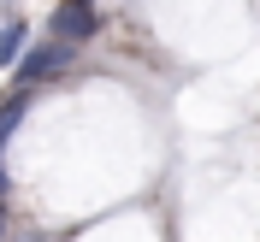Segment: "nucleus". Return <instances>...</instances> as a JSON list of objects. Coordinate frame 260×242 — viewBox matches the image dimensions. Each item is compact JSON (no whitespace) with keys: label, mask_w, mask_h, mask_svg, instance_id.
<instances>
[{"label":"nucleus","mask_w":260,"mask_h":242,"mask_svg":"<svg viewBox=\"0 0 260 242\" xmlns=\"http://www.w3.org/2000/svg\"><path fill=\"white\" fill-rule=\"evenodd\" d=\"M59 71H71V42H59V36L36 42V48H24V53L12 59L18 89H30V83H48V77H59Z\"/></svg>","instance_id":"nucleus-1"},{"label":"nucleus","mask_w":260,"mask_h":242,"mask_svg":"<svg viewBox=\"0 0 260 242\" xmlns=\"http://www.w3.org/2000/svg\"><path fill=\"white\" fill-rule=\"evenodd\" d=\"M101 30V18H95V0H59L48 18V36H59V42H89V36Z\"/></svg>","instance_id":"nucleus-2"},{"label":"nucleus","mask_w":260,"mask_h":242,"mask_svg":"<svg viewBox=\"0 0 260 242\" xmlns=\"http://www.w3.org/2000/svg\"><path fill=\"white\" fill-rule=\"evenodd\" d=\"M24 48H30V24H24V18L0 24V65H6V71H12V59H18Z\"/></svg>","instance_id":"nucleus-3"},{"label":"nucleus","mask_w":260,"mask_h":242,"mask_svg":"<svg viewBox=\"0 0 260 242\" xmlns=\"http://www.w3.org/2000/svg\"><path fill=\"white\" fill-rule=\"evenodd\" d=\"M24 113H30V89H18V95L6 100V107H0V142H6V136H12L18 124H24Z\"/></svg>","instance_id":"nucleus-4"},{"label":"nucleus","mask_w":260,"mask_h":242,"mask_svg":"<svg viewBox=\"0 0 260 242\" xmlns=\"http://www.w3.org/2000/svg\"><path fill=\"white\" fill-rule=\"evenodd\" d=\"M0 242H6V213H0Z\"/></svg>","instance_id":"nucleus-5"},{"label":"nucleus","mask_w":260,"mask_h":242,"mask_svg":"<svg viewBox=\"0 0 260 242\" xmlns=\"http://www.w3.org/2000/svg\"><path fill=\"white\" fill-rule=\"evenodd\" d=\"M0 189H6V171H0Z\"/></svg>","instance_id":"nucleus-6"}]
</instances>
